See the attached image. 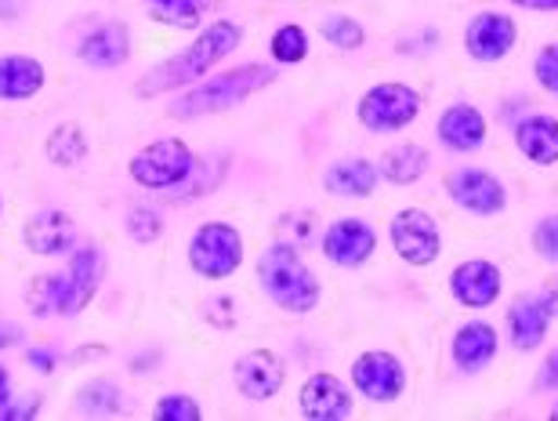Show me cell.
<instances>
[{"instance_id":"6da1fadb","label":"cell","mask_w":558,"mask_h":421,"mask_svg":"<svg viewBox=\"0 0 558 421\" xmlns=\"http://www.w3.org/2000/svg\"><path fill=\"white\" fill-rule=\"evenodd\" d=\"M243 40V26L232 19H221V22H210V26L199 33V37L182 48L178 55H171L167 62L153 65L149 73L142 76L138 84V95L142 98H153V95H163V92H174V87H189L193 81H204V76L215 70V65L240 48Z\"/></svg>"},{"instance_id":"7a4b0ae2","label":"cell","mask_w":558,"mask_h":421,"mask_svg":"<svg viewBox=\"0 0 558 421\" xmlns=\"http://www.w3.org/2000/svg\"><path fill=\"white\" fill-rule=\"evenodd\" d=\"M106 262L95 248H73V262L65 273L37 276L26 291V305L37 316H76L84 313L102 284Z\"/></svg>"},{"instance_id":"3957f363","label":"cell","mask_w":558,"mask_h":421,"mask_svg":"<svg viewBox=\"0 0 558 421\" xmlns=\"http://www.w3.org/2000/svg\"><path fill=\"white\" fill-rule=\"evenodd\" d=\"M276 81V70L272 65H236V70H226L215 81H204L196 87L178 98L171 106V117L174 120H193V117H207V113H226V109L240 106L243 98H251L254 92L269 87Z\"/></svg>"},{"instance_id":"277c9868","label":"cell","mask_w":558,"mask_h":421,"mask_svg":"<svg viewBox=\"0 0 558 421\" xmlns=\"http://www.w3.org/2000/svg\"><path fill=\"white\" fill-rule=\"evenodd\" d=\"M258 276L265 294L279 309H287V313H312L319 305V280L312 276V269L301 262V254L290 243H272L262 254Z\"/></svg>"},{"instance_id":"5b68a950","label":"cell","mask_w":558,"mask_h":421,"mask_svg":"<svg viewBox=\"0 0 558 421\" xmlns=\"http://www.w3.org/2000/svg\"><path fill=\"white\" fill-rule=\"evenodd\" d=\"M189 265L207 280H226L243 265V237L229 221H204L189 240Z\"/></svg>"},{"instance_id":"8992f818","label":"cell","mask_w":558,"mask_h":421,"mask_svg":"<svg viewBox=\"0 0 558 421\" xmlns=\"http://www.w3.org/2000/svg\"><path fill=\"white\" fill-rule=\"evenodd\" d=\"M193 164V149L182 139H160L131 157V179L145 185V190H174V185L189 179Z\"/></svg>"},{"instance_id":"52a82bcc","label":"cell","mask_w":558,"mask_h":421,"mask_svg":"<svg viewBox=\"0 0 558 421\" xmlns=\"http://www.w3.org/2000/svg\"><path fill=\"white\" fill-rule=\"evenodd\" d=\"M421 113V95L407 84H377L360 98V120L371 131H403Z\"/></svg>"},{"instance_id":"ba28073f","label":"cell","mask_w":558,"mask_h":421,"mask_svg":"<svg viewBox=\"0 0 558 421\" xmlns=\"http://www.w3.org/2000/svg\"><path fill=\"white\" fill-rule=\"evenodd\" d=\"M392 248L407 265H432L439 258V226H435L432 215H424L417 207L399 211L392 218Z\"/></svg>"},{"instance_id":"9c48e42d","label":"cell","mask_w":558,"mask_h":421,"mask_svg":"<svg viewBox=\"0 0 558 421\" xmlns=\"http://www.w3.org/2000/svg\"><path fill=\"white\" fill-rule=\"evenodd\" d=\"M352 385L374 404H396L407 389V371L392 352H363L352 363Z\"/></svg>"},{"instance_id":"30bf717a","label":"cell","mask_w":558,"mask_h":421,"mask_svg":"<svg viewBox=\"0 0 558 421\" xmlns=\"http://www.w3.org/2000/svg\"><path fill=\"white\" fill-rule=\"evenodd\" d=\"M515 40H519V29L505 11H483V15H475L464 29V48L472 51V59L478 62L505 59V55L515 48Z\"/></svg>"},{"instance_id":"8fae6325","label":"cell","mask_w":558,"mask_h":421,"mask_svg":"<svg viewBox=\"0 0 558 421\" xmlns=\"http://www.w3.org/2000/svg\"><path fill=\"white\" fill-rule=\"evenodd\" d=\"M232 378H236V389L247 396L251 404H269L272 396L283 389V363H279V357L269 349H254L247 357L236 360Z\"/></svg>"},{"instance_id":"7c38bea8","label":"cell","mask_w":558,"mask_h":421,"mask_svg":"<svg viewBox=\"0 0 558 421\" xmlns=\"http://www.w3.org/2000/svg\"><path fill=\"white\" fill-rule=\"evenodd\" d=\"M446 190H450L453 204H461L464 211L472 215H497L500 207L508 204V193L489 171H478V168H464L446 179Z\"/></svg>"},{"instance_id":"4fadbf2b","label":"cell","mask_w":558,"mask_h":421,"mask_svg":"<svg viewBox=\"0 0 558 421\" xmlns=\"http://www.w3.org/2000/svg\"><path fill=\"white\" fill-rule=\"evenodd\" d=\"M26 248L40 258H59V254H73L76 248V226L65 211H37L26 221V232H22Z\"/></svg>"},{"instance_id":"5bb4252c","label":"cell","mask_w":558,"mask_h":421,"mask_svg":"<svg viewBox=\"0 0 558 421\" xmlns=\"http://www.w3.org/2000/svg\"><path fill=\"white\" fill-rule=\"evenodd\" d=\"M301 414L312 421H338L352 414V393L333 374H312L298 393Z\"/></svg>"},{"instance_id":"9a60e30c","label":"cell","mask_w":558,"mask_h":421,"mask_svg":"<svg viewBox=\"0 0 558 421\" xmlns=\"http://www.w3.org/2000/svg\"><path fill=\"white\" fill-rule=\"evenodd\" d=\"M374 248H377V237L363 218L333 221L327 229V237H323V254H327L333 265H363L374 254Z\"/></svg>"},{"instance_id":"2e32d148","label":"cell","mask_w":558,"mask_h":421,"mask_svg":"<svg viewBox=\"0 0 558 421\" xmlns=\"http://www.w3.org/2000/svg\"><path fill=\"white\" fill-rule=\"evenodd\" d=\"M450 291H453L457 302L468 305V309L494 305L497 294H500V269L494 262H483V258L457 265L453 276H450Z\"/></svg>"},{"instance_id":"e0dca14e","label":"cell","mask_w":558,"mask_h":421,"mask_svg":"<svg viewBox=\"0 0 558 421\" xmlns=\"http://www.w3.org/2000/svg\"><path fill=\"white\" fill-rule=\"evenodd\" d=\"M76 55H81V62L95 65V70H113V65L128 62V55H131V29H128V22H106V26L92 29L81 40Z\"/></svg>"},{"instance_id":"ac0fdd59","label":"cell","mask_w":558,"mask_h":421,"mask_svg":"<svg viewBox=\"0 0 558 421\" xmlns=\"http://www.w3.org/2000/svg\"><path fill=\"white\" fill-rule=\"evenodd\" d=\"M48 84V70L33 55H0V98L26 103Z\"/></svg>"},{"instance_id":"d6986e66","label":"cell","mask_w":558,"mask_h":421,"mask_svg":"<svg viewBox=\"0 0 558 421\" xmlns=\"http://www.w3.org/2000/svg\"><path fill=\"white\" fill-rule=\"evenodd\" d=\"M439 139L442 146H450L457 153H472L486 142V120L475 106L457 103L439 117Z\"/></svg>"},{"instance_id":"ffe728a7","label":"cell","mask_w":558,"mask_h":421,"mask_svg":"<svg viewBox=\"0 0 558 421\" xmlns=\"http://www.w3.org/2000/svg\"><path fill=\"white\" fill-rule=\"evenodd\" d=\"M548 320H551V313L541 294H522L508 313V327H511L515 349H522V352L537 349L544 335H548Z\"/></svg>"},{"instance_id":"44dd1931","label":"cell","mask_w":558,"mask_h":421,"mask_svg":"<svg viewBox=\"0 0 558 421\" xmlns=\"http://www.w3.org/2000/svg\"><path fill=\"white\" fill-rule=\"evenodd\" d=\"M497 352V330L483 324V320H472L453 335V360L461 371H483Z\"/></svg>"},{"instance_id":"7402d4cb","label":"cell","mask_w":558,"mask_h":421,"mask_svg":"<svg viewBox=\"0 0 558 421\" xmlns=\"http://www.w3.org/2000/svg\"><path fill=\"white\" fill-rule=\"evenodd\" d=\"M515 142L519 149L526 153L533 164L548 168V164H558V120L551 117H526L515 128Z\"/></svg>"},{"instance_id":"603a6c76","label":"cell","mask_w":558,"mask_h":421,"mask_svg":"<svg viewBox=\"0 0 558 421\" xmlns=\"http://www.w3.org/2000/svg\"><path fill=\"white\" fill-rule=\"evenodd\" d=\"M327 190L338 193V196H349V201H366L377 185V168L366 160H341L333 164L327 171Z\"/></svg>"},{"instance_id":"cb8c5ba5","label":"cell","mask_w":558,"mask_h":421,"mask_svg":"<svg viewBox=\"0 0 558 421\" xmlns=\"http://www.w3.org/2000/svg\"><path fill=\"white\" fill-rule=\"evenodd\" d=\"M424 168H428V153H424L421 146H399V149L385 153L381 171L377 175H385V179L396 182V185H410V182L421 179Z\"/></svg>"},{"instance_id":"d4e9b609","label":"cell","mask_w":558,"mask_h":421,"mask_svg":"<svg viewBox=\"0 0 558 421\" xmlns=\"http://www.w3.org/2000/svg\"><path fill=\"white\" fill-rule=\"evenodd\" d=\"M44 153H48V160L54 168H73V164H81L87 157V139L76 124H59L51 131Z\"/></svg>"},{"instance_id":"484cf974","label":"cell","mask_w":558,"mask_h":421,"mask_svg":"<svg viewBox=\"0 0 558 421\" xmlns=\"http://www.w3.org/2000/svg\"><path fill=\"white\" fill-rule=\"evenodd\" d=\"M145 8L156 22H167L174 29H193L204 15V0H145Z\"/></svg>"},{"instance_id":"4316f807","label":"cell","mask_w":558,"mask_h":421,"mask_svg":"<svg viewBox=\"0 0 558 421\" xmlns=\"http://www.w3.org/2000/svg\"><path fill=\"white\" fill-rule=\"evenodd\" d=\"M272 55L276 62L283 65H294L308 55V33L298 26V22H287V26H279L272 33Z\"/></svg>"},{"instance_id":"83f0119b","label":"cell","mask_w":558,"mask_h":421,"mask_svg":"<svg viewBox=\"0 0 558 421\" xmlns=\"http://www.w3.org/2000/svg\"><path fill=\"white\" fill-rule=\"evenodd\" d=\"M323 37H327L338 51H355V48H363L366 29L349 15H330L323 22Z\"/></svg>"},{"instance_id":"f1b7e54d","label":"cell","mask_w":558,"mask_h":421,"mask_svg":"<svg viewBox=\"0 0 558 421\" xmlns=\"http://www.w3.org/2000/svg\"><path fill=\"white\" fill-rule=\"evenodd\" d=\"M120 389L113 382H92L87 389L81 393V407L87 414H113V411H120Z\"/></svg>"},{"instance_id":"f546056e","label":"cell","mask_w":558,"mask_h":421,"mask_svg":"<svg viewBox=\"0 0 558 421\" xmlns=\"http://www.w3.org/2000/svg\"><path fill=\"white\" fill-rule=\"evenodd\" d=\"M199 404L193 400V396H160L153 407V418H160V421H199Z\"/></svg>"},{"instance_id":"4dcf8cb0","label":"cell","mask_w":558,"mask_h":421,"mask_svg":"<svg viewBox=\"0 0 558 421\" xmlns=\"http://www.w3.org/2000/svg\"><path fill=\"white\" fill-rule=\"evenodd\" d=\"M128 232H131V237H135L138 243H153V240H160L163 218L156 215L153 207H135V211H131V218H128Z\"/></svg>"},{"instance_id":"1f68e13d","label":"cell","mask_w":558,"mask_h":421,"mask_svg":"<svg viewBox=\"0 0 558 421\" xmlns=\"http://www.w3.org/2000/svg\"><path fill=\"white\" fill-rule=\"evenodd\" d=\"M533 248H537L541 258L558 262V215L537 221V229H533Z\"/></svg>"},{"instance_id":"d6a6232c","label":"cell","mask_w":558,"mask_h":421,"mask_svg":"<svg viewBox=\"0 0 558 421\" xmlns=\"http://www.w3.org/2000/svg\"><path fill=\"white\" fill-rule=\"evenodd\" d=\"M537 81H541V87H548L551 95H558V44H548L541 55H537Z\"/></svg>"},{"instance_id":"836d02e7","label":"cell","mask_w":558,"mask_h":421,"mask_svg":"<svg viewBox=\"0 0 558 421\" xmlns=\"http://www.w3.org/2000/svg\"><path fill=\"white\" fill-rule=\"evenodd\" d=\"M537 385H541V389H555V385H558V349L551 352L548 360H544V371H541Z\"/></svg>"},{"instance_id":"e575fe53","label":"cell","mask_w":558,"mask_h":421,"mask_svg":"<svg viewBox=\"0 0 558 421\" xmlns=\"http://www.w3.org/2000/svg\"><path fill=\"white\" fill-rule=\"evenodd\" d=\"M26 360L33 363V368H40L44 374H51V371H54V357H51V352H40V349H29V352H26Z\"/></svg>"},{"instance_id":"d590c367","label":"cell","mask_w":558,"mask_h":421,"mask_svg":"<svg viewBox=\"0 0 558 421\" xmlns=\"http://www.w3.org/2000/svg\"><path fill=\"white\" fill-rule=\"evenodd\" d=\"M519 8H530V11H558V0H511Z\"/></svg>"},{"instance_id":"8d00e7d4","label":"cell","mask_w":558,"mask_h":421,"mask_svg":"<svg viewBox=\"0 0 558 421\" xmlns=\"http://www.w3.org/2000/svg\"><path fill=\"white\" fill-rule=\"evenodd\" d=\"M541 298H544V305H548V313H551V316H558V280H555V284L548 287V291L541 294Z\"/></svg>"},{"instance_id":"74e56055","label":"cell","mask_w":558,"mask_h":421,"mask_svg":"<svg viewBox=\"0 0 558 421\" xmlns=\"http://www.w3.org/2000/svg\"><path fill=\"white\" fill-rule=\"evenodd\" d=\"M0 404H11V378L4 368H0Z\"/></svg>"},{"instance_id":"f35d334b","label":"cell","mask_w":558,"mask_h":421,"mask_svg":"<svg viewBox=\"0 0 558 421\" xmlns=\"http://www.w3.org/2000/svg\"><path fill=\"white\" fill-rule=\"evenodd\" d=\"M19 338V330H11V327H0V349H8L11 341Z\"/></svg>"},{"instance_id":"ab89813d","label":"cell","mask_w":558,"mask_h":421,"mask_svg":"<svg viewBox=\"0 0 558 421\" xmlns=\"http://www.w3.org/2000/svg\"><path fill=\"white\" fill-rule=\"evenodd\" d=\"M551 418H555V421H558V407H555V411H551Z\"/></svg>"}]
</instances>
